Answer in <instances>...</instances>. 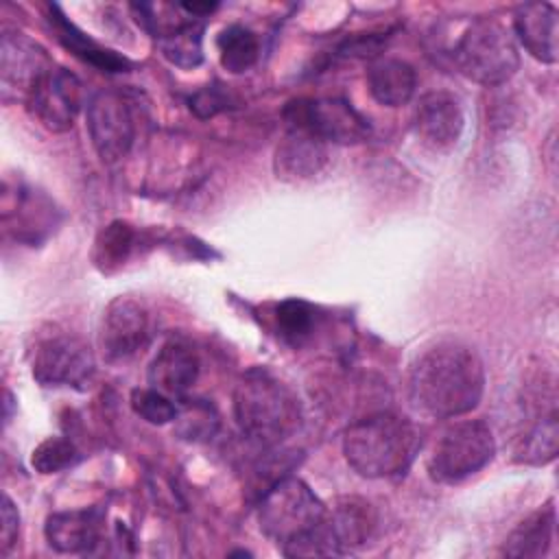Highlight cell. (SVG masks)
I'll return each instance as SVG.
<instances>
[{"label":"cell","instance_id":"1","mask_svg":"<svg viewBox=\"0 0 559 559\" xmlns=\"http://www.w3.org/2000/svg\"><path fill=\"white\" fill-rule=\"evenodd\" d=\"M485 391V367L478 354L461 341H439L424 349L408 373L413 406L437 419L474 411Z\"/></svg>","mask_w":559,"mask_h":559},{"label":"cell","instance_id":"2","mask_svg":"<svg viewBox=\"0 0 559 559\" xmlns=\"http://www.w3.org/2000/svg\"><path fill=\"white\" fill-rule=\"evenodd\" d=\"M325 515L328 507L299 478L277 480L258 507L262 533L282 544L286 557L338 555L328 535Z\"/></svg>","mask_w":559,"mask_h":559},{"label":"cell","instance_id":"3","mask_svg":"<svg viewBox=\"0 0 559 559\" xmlns=\"http://www.w3.org/2000/svg\"><path fill=\"white\" fill-rule=\"evenodd\" d=\"M419 448L415 426L393 413H376L347 426L343 454L354 472L365 478L404 474Z\"/></svg>","mask_w":559,"mask_h":559},{"label":"cell","instance_id":"4","mask_svg":"<svg viewBox=\"0 0 559 559\" xmlns=\"http://www.w3.org/2000/svg\"><path fill=\"white\" fill-rule=\"evenodd\" d=\"M234 417L249 439L275 445L299 430L301 404L282 380L264 369H249L234 389Z\"/></svg>","mask_w":559,"mask_h":559},{"label":"cell","instance_id":"5","mask_svg":"<svg viewBox=\"0 0 559 559\" xmlns=\"http://www.w3.org/2000/svg\"><path fill=\"white\" fill-rule=\"evenodd\" d=\"M452 59L463 76L487 87L507 83L520 68L511 33L489 17H478L463 31Z\"/></svg>","mask_w":559,"mask_h":559},{"label":"cell","instance_id":"6","mask_svg":"<svg viewBox=\"0 0 559 559\" xmlns=\"http://www.w3.org/2000/svg\"><path fill=\"white\" fill-rule=\"evenodd\" d=\"M493 454L496 441L487 421H456L435 443L428 459V472L439 483H459L480 472Z\"/></svg>","mask_w":559,"mask_h":559},{"label":"cell","instance_id":"7","mask_svg":"<svg viewBox=\"0 0 559 559\" xmlns=\"http://www.w3.org/2000/svg\"><path fill=\"white\" fill-rule=\"evenodd\" d=\"M284 116L293 131L321 142L360 144L371 135L369 120L343 98H299L288 103Z\"/></svg>","mask_w":559,"mask_h":559},{"label":"cell","instance_id":"8","mask_svg":"<svg viewBox=\"0 0 559 559\" xmlns=\"http://www.w3.org/2000/svg\"><path fill=\"white\" fill-rule=\"evenodd\" d=\"M87 133L94 151L107 164L120 162L133 146L135 118L131 103L118 90H100L87 103Z\"/></svg>","mask_w":559,"mask_h":559},{"label":"cell","instance_id":"9","mask_svg":"<svg viewBox=\"0 0 559 559\" xmlns=\"http://www.w3.org/2000/svg\"><path fill=\"white\" fill-rule=\"evenodd\" d=\"M33 378L44 386H85L94 376V354L74 334H52L33 352Z\"/></svg>","mask_w":559,"mask_h":559},{"label":"cell","instance_id":"10","mask_svg":"<svg viewBox=\"0 0 559 559\" xmlns=\"http://www.w3.org/2000/svg\"><path fill=\"white\" fill-rule=\"evenodd\" d=\"M83 103L81 81L66 68H52L24 98L31 116L52 133L72 129Z\"/></svg>","mask_w":559,"mask_h":559},{"label":"cell","instance_id":"11","mask_svg":"<svg viewBox=\"0 0 559 559\" xmlns=\"http://www.w3.org/2000/svg\"><path fill=\"white\" fill-rule=\"evenodd\" d=\"M151 334V317L142 301L133 297H116L103 312L98 343L107 360H124L146 345Z\"/></svg>","mask_w":559,"mask_h":559},{"label":"cell","instance_id":"12","mask_svg":"<svg viewBox=\"0 0 559 559\" xmlns=\"http://www.w3.org/2000/svg\"><path fill=\"white\" fill-rule=\"evenodd\" d=\"M52 59L48 52L17 31H4L0 39V76H2V94L9 98V92L20 96L22 100L37 85V81L50 72Z\"/></svg>","mask_w":559,"mask_h":559},{"label":"cell","instance_id":"13","mask_svg":"<svg viewBox=\"0 0 559 559\" xmlns=\"http://www.w3.org/2000/svg\"><path fill=\"white\" fill-rule=\"evenodd\" d=\"M417 138L430 148H450L463 133L465 116L461 100L443 90L428 92L419 98L413 116Z\"/></svg>","mask_w":559,"mask_h":559},{"label":"cell","instance_id":"14","mask_svg":"<svg viewBox=\"0 0 559 559\" xmlns=\"http://www.w3.org/2000/svg\"><path fill=\"white\" fill-rule=\"evenodd\" d=\"M105 524V511L100 507L90 509H74V511H59L48 515L44 535L50 548L57 552H87L92 550L100 535Z\"/></svg>","mask_w":559,"mask_h":559},{"label":"cell","instance_id":"15","mask_svg":"<svg viewBox=\"0 0 559 559\" xmlns=\"http://www.w3.org/2000/svg\"><path fill=\"white\" fill-rule=\"evenodd\" d=\"M513 28L520 44L542 63H555L559 57L557 9L548 2H526L515 9Z\"/></svg>","mask_w":559,"mask_h":559},{"label":"cell","instance_id":"16","mask_svg":"<svg viewBox=\"0 0 559 559\" xmlns=\"http://www.w3.org/2000/svg\"><path fill=\"white\" fill-rule=\"evenodd\" d=\"M199 376L197 352L179 338L162 345L148 365V384L168 397H181Z\"/></svg>","mask_w":559,"mask_h":559},{"label":"cell","instance_id":"17","mask_svg":"<svg viewBox=\"0 0 559 559\" xmlns=\"http://www.w3.org/2000/svg\"><path fill=\"white\" fill-rule=\"evenodd\" d=\"M325 528L336 552H345L362 546L371 537L376 528V513L371 504L360 498H341L332 509H328Z\"/></svg>","mask_w":559,"mask_h":559},{"label":"cell","instance_id":"18","mask_svg":"<svg viewBox=\"0 0 559 559\" xmlns=\"http://www.w3.org/2000/svg\"><path fill=\"white\" fill-rule=\"evenodd\" d=\"M367 87L376 103L384 107H402L415 94L417 74L408 61L380 57L367 68Z\"/></svg>","mask_w":559,"mask_h":559},{"label":"cell","instance_id":"19","mask_svg":"<svg viewBox=\"0 0 559 559\" xmlns=\"http://www.w3.org/2000/svg\"><path fill=\"white\" fill-rule=\"evenodd\" d=\"M162 55L177 68H197L203 61V20H168L155 31Z\"/></svg>","mask_w":559,"mask_h":559},{"label":"cell","instance_id":"20","mask_svg":"<svg viewBox=\"0 0 559 559\" xmlns=\"http://www.w3.org/2000/svg\"><path fill=\"white\" fill-rule=\"evenodd\" d=\"M325 162V148L323 142L304 133L293 131L286 135V140L277 146L275 153V170L282 177H310L321 170Z\"/></svg>","mask_w":559,"mask_h":559},{"label":"cell","instance_id":"21","mask_svg":"<svg viewBox=\"0 0 559 559\" xmlns=\"http://www.w3.org/2000/svg\"><path fill=\"white\" fill-rule=\"evenodd\" d=\"M555 507L552 502L537 509L524 522H520L507 537L502 552L507 557H539L548 550L555 535Z\"/></svg>","mask_w":559,"mask_h":559},{"label":"cell","instance_id":"22","mask_svg":"<svg viewBox=\"0 0 559 559\" xmlns=\"http://www.w3.org/2000/svg\"><path fill=\"white\" fill-rule=\"evenodd\" d=\"M218 57L227 72L242 74L247 72L260 57V39L258 35L240 24H231L221 31L218 39Z\"/></svg>","mask_w":559,"mask_h":559},{"label":"cell","instance_id":"23","mask_svg":"<svg viewBox=\"0 0 559 559\" xmlns=\"http://www.w3.org/2000/svg\"><path fill=\"white\" fill-rule=\"evenodd\" d=\"M135 229L122 221L109 223L96 238L94 242V253L92 260L98 271L103 273H114L118 271L131 255L135 247Z\"/></svg>","mask_w":559,"mask_h":559},{"label":"cell","instance_id":"24","mask_svg":"<svg viewBox=\"0 0 559 559\" xmlns=\"http://www.w3.org/2000/svg\"><path fill=\"white\" fill-rule=\"evenodd\" d=\"M52 24L57 26V33H59V39L76 55L81 57L83 61L100 68V70H107V72H122L129 68V61L124 57H118L116 52L107 50V48H100L96 41H92L90 37H85L74 24H70L63 15H52L50 17Z\"/></svg>","mask_w":559,"mask_h":559},{"label":"cell","instance_id":"25","mask_svg":"<svg viewBox=\"0 0 559 559\" xmlns=\"http://www.w3.org/2000/svg\"><path fill=\"white\" fill-rule=\"evenodd\" d=\"M559 448V424L555 408L542 415V419L524 435L518 450V459L528 465H546L557 456Z\"/></svg>","mask_w":559,"mask_h":559},{"label":"cell","instance_id":"26","mask_svg":"<svg viewBox=\"0 0 559 559\" xmlns=\"http://www.w3.org/2000/svg\"><path fill=\"white\" fill-rule=\"evenodd\" d=\"M275 323L284 341L301 345L314 328V308L301 299H286L275 310Z\"/></svg>","mask_w":559,"mask_h":559},{"label":"cell","instance_id":"27","mask_svg":"<svg viewBox=\"0 0 559 559\" xmlns=\"http://www.w3.org/2000/svg\"><path fill=\"white\" fill-rule=\"evenodd\" d=\"M79 461V452L74 443L63 437L44 439L31 454V465L39 474H57L72 467Z\"/></svg>","mask_w":559,"mask_h":559},{"label":"cell","instance_id":"28","mask_svg":"<svg viewBox=\"0 0 559 559\" xmlns=\"http://www.w3.org/2000/svg\"><path fill=\"white\" fill-rule=\"evenodd\" d=\"M131 408L146 419L148 424H168L173 419H177V406L170 402L168 395L159 393L157 389H135L131 393Z\"/></svg>","mask_w":559,"mask_h":559},{"label":"cell","instance_id":"29","mask_svg":"<svg viewBox=\"0 0 559 559\" xmlns=\"http://www.w3.org/2000/svg\"><path fill=\"white\" fill-rule=\"evenodd\" d=\"M20 531V515L9 496H2V528H0V546L2 552H9V548L15 544Z\"/></svg>","mask_w":559,"mask_h":559},{"label":"cell","instance_id":"30","mask_svg":"<svg viewBox=\"0 0 559 559\" xmlns=\"http://www.w3.org/2000/svg\"><path fill=\"white\" fill-rule=\"evenodd\" d=\"M190 109L199 116V118H210L216 111L225 109V96H221L214 90H201L190 98Z\"/></svg>","mask_w":559,"mask_h":559}]
</instances>
